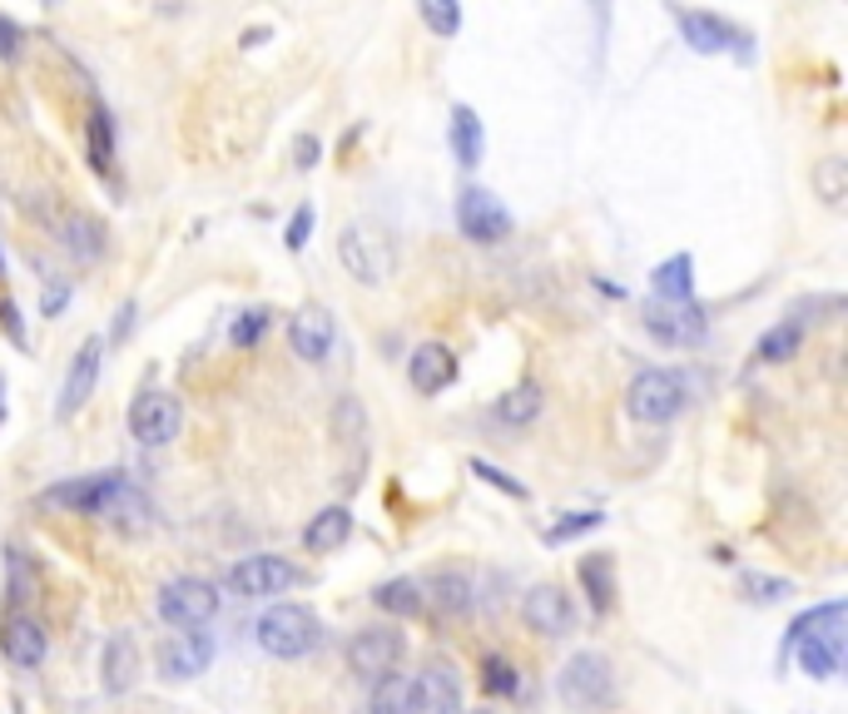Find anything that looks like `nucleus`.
Returning <instances> with one entry per match:
<instances>
[{
	"label": "nucleus",
	"instance_id": "nucleus-1",
	"mask_svg": "<svg viewBox=\"0 0 848 714\" xmlns=\"http://www.w3.org/2000/svg\"><path fill=\"white\" fill-rule=\"evenodd\" d=\"M844 620H848V601L808 605L784 630V664L798 660V670L808 680H834L844 670Z\"/></svg>",
	"mask_w": 848,
	"mask_h": 714
},
{
	"label": "nucleus",
	"instance_id": "nucleus-2",
	"mask_svg": "<svg viewBox=\"0 0 848 714\" xmlns=\"http://www.w3.org/2000/svg\"><path fill=\"white\" fill-rule=\"evenodd\" d=\"M323 620L308 610V605H269L253 625V640H259L263 654L273 660H308L313 650H323Z\"/></svg>",
	"mask_w": 848,
	"mask_h": 714
},
{
	"label": "nucleus",
	"instance_id": "nucleus-3",
	"mask_svg": "<svg viewBox=\"0 0 848 714\" xmlns=\"http://www.w3.org/2000/svg\"><path fill=\"white\" fill-rule=\"evenodd\" d=\"M670 20H675L680 40H685L695 55H729V50H739V60H754V45H749V30L735 25V20L715 15V10H695L685 6V0H665Z\"/></svg>",
	"mask_w": 848,
	"mask_h": 714
},
{
	"label": "nucleus",
	"instance_id": "nucleus-4",
	"mask_svg": "<svg viewBox=\"0 0 848 714\" xmlns=\"http://www.w3.org/2000/svg\"><path fill=\"white\" fill-rule=\"evenodd\" d=\"M556 694L580 714H600L616 704V664L600 650H576L556 674Z\"/></svg>",
	"mask_w": 848,
	"mask_h": 714
},
{
	"label": "nucleus",
	"instance_id": "nucleus-5",
	"mask_svg": "<svg viewBox=\"0 0 848 714\" xmlns=\"http://www.w3.org/2000/svg\"><path fill=\"white\" fill-rule=\"evenodd\" d=\"M689 402V382L670 367H640L626 387V412L635 416L640 426H665L685 412Z\"/></svg>",
	"mask_w": 848,
	"mask_h": 714
},
{
	"label": "nucleus",
	"instance_id": "nucleus-6",
	"mask_svg": "<svg viewBox=\"0 0 848 714\" xmlns=\"http://www.w3.org/2000/svg\"><path fill=\"white\" fill-rule=\"evenodd\" d=\"M219 615V585L204 575H174L160 585V620L174 630H204Z\"/></svg>",
	"mask_w": 848,
	"mask_h": 714
},
{
	"label": "nucleus",
	"instance_id": "nucleus-7",
	"mask_svg": "<svg viewBox=\"0 0 848 714\" xmlns=\"http://www.w3.org/2000/svg\"><path fill=\"white\" fill-rule=\"evenodd\" d=\"M457 228H461V238H467V244L491 248V244H507V238L517 234V218H511V208L501 204L491 188L467 184L457 194Z\"/></svg>",
	"mask_w": 848,
	"mask_h": 714
},
{
	"label": "nucleus",
	"instance_id": "nucleus-8",
	"mask_svg": "<svg viewBox=\"0 0 848 714\" xmlns=\"http://www.w3.org/2000/svg\"><path fill=\"white\" fill-rule=\"evenodd\" d=\"M338 263H343V273H348L352 283L382 288L392 278V244L382 234H372V228L348 224L338 234Z\"/></svg>",
	"mask_w": 848,
	"mask_h": 714
},
{
	"label": "nucleus",
	"instance_id": "nucleus-9",
	"mask_svg": "<svg viewBox=\"0 0 848 714\" xmlns=\"http://www.w3.org/2000/svg\"><path fill=\"white\" fill-rule=\"evenodd\" d=\"M402 654H407V640H402L398 625H362V630L348 640V670L372 684V680L398 670Z\"/></svg>",
	"mask_w": 848,
	"mask_h": 714
},
{
	"label": "nucleus",
	"instance_id": "nucleus-10",
	"mask_svg": "<svg viewBox=\"0 0 848 714\" xmlns=\"http://www.w3.org/2000/svg\"><path fill=\"white\" fill-rule=\"evenodd\" d=\"M105 337L90 333L80 347H75L70 357V372H65V387H61V402H55V422H70V416H80L85 407H90L95 387H100V372H105Z\"/></svg>",
	"mask_w": 848,
	"mask_h": 714
},
{
	"label": "nucleus",
	"instance_id": "nucleus-11",
	"mask_svg": "<svg viewBox=\"0 0 848 714\" xmlns=\"http://www.w3.org/2000/svg\"><path fill=\"white\" fill-rule=\"evenodd\" d=\"M645 333L655 337L660 347H705L709 337V307L705 303H650L645 313Z\"/></svg>",
	"mask_w": 848,
	"mask_h": 714
},
{
	"label": "nucleus",
	"instance_id": "nucleus-12",
	"mask_svg": "<svg viewBox=\"0 0 848 714\" xmlns=\"http://www.w3.org/2000/svg\"><path fill=\"white\" fill-rule=\"evenodd\" d=\"M184 432V402L174 392H144V397H134V407H130V436L140 446H170L174 436Z\"/></svg>",
	"mask_w": 848,
	"mask_h": 714
},
{
	"label": "nucleus",
	"instance_id": "nucleus-13",
	"mask_svg": "<svg viewBox=\"0 0 848 714\" xmlns=\"http://www.w3.org/2000/svg\"><path fill=\"white\" fill-rule=\"evenodd\" d=\"M293 581H298V565H293L289 555H273V551L243 555V561H233V571H229L233 595H243V601H269V595H283Z\"/></svg>",
	"mask_w": 848,
	"mask_h": 714
},
{
	"label": "nucleus",
	"instance_id": "nucleus-14",
	"mask_svg": "<svg viewBox=\"0 0 848 714\" xmlns=\"http://www.w3.org/2000/svg\"><path fill=\"white\" fill-rule=\"evenodd\" d=\"M214 650H219V645H214L209 625H204V630L170 635V640H160V650H154V664H160V680H170V684L199 680V674L214 664Z\"/></svg>",
	"mask_w": 848,
	"mask_h": 714
},
{
	"label": "nucleus",
	"instance_id": "nucleus-15",
	"mask_svg": "<svg viewBox=\"0 0 848 714\" xmlns=\"http://www.w3.org/2000/svg\"><path fill=\"white\" fill-rule=\"evenodd\" d=\"M521 615H526V625L536 635H546V640H566L570 630H576V605H570L566 585H531L526 595H521Z\"/></svg>",
	"mask_w": 848,
	"mask_h": 714
},
{
	"label": "nucleus",
	"instance_id": "nucleus-16",
	"mask_svg": "<svg viewBox=\"0 0 848 714\" xmlns=\"http://www.w3.org/2000/svg\"><path fill=\"white\" fill-rule=\"evenodd\" d=\"M120 482V472H95V476H70V482H55L41 491L45 511H70V516H100L110 486Z\"/></svg>",
	"mask_w": 848,
	"mask_h": 714
},
{
	"label": "nucleus",
	"instance_id": "nucleus-17",
	"mask_svg": "<svg viewBox=\"0 0 848 714\" xmlns=\"http://www.w3.org/2000/svg\"><path fill=\"white\" fill-rule=\"evenodd\" d=\"M407 714H461V684L447 660H432L412 674V710Z\"/></svg>",
	"mask_w": 848,
	"mask_h": 714
},
{
	"label": "nucleus",
	"instance_id": "nucleus-18",
	"mask_svg": "<svg viewBox=\"0 0 848 714\" xmlns=\"http://www.w3.org/2000/svg\"><path fill=\"white\" fill-rule=\"evenodd\" d=\"M333 343H338V323H333L328 307L303 303L298 313L289 317V347L303 357V363H328Z\"/></svg>",
	"mask_w": 848,
	"mask_h": 714
},
{
	"label": "nucleus",
	"instance_id": "nucleus-19",
	"mask_svg": "<svg viewBox=\"0 0 848 714\" xmlns=\"http://www.w3.org/2000/svg\"><path fill=\"white\" fill-rule=\"evenodd\" d=\"M100 684L110 700H124V694L140 684V640L130 630H115L100 650Z\"/></svg>",
	"mask_w": 848,
	"mask_h": 714
},
{
	"label": "nucleus",
	"instance_id": "nucleus-20",
	"mask_svg": "<svg viewBox=\"0 0 848 714\" xmlns=\"http://www.w3.org/2000/svg\"><path fill=\"white\" fill-rule=\"evenodd\" d=\"M407 382H412V392H422V397L447 392V387L457 382V353H452L447 343H417L407 357Z\"/></svg>",
	"mask_w": 848,
	"mask_h": 714
},
{
	"label": "nucleus",
	"instance_id": "nucleus-21",
	"mask_svg": "<svg viewBox=\"0 0 848 714\" xmlns=\"http://www.w3.org/2000/svg\"><path fill=\"white\" fill-rule=\"evenodd\" d=\"M0 650H6V660H11L15 670H41L45 654H51V635H45V625L35 620V615L15 610L11 620H6V630H0Z\"/></svg>",
	"mask_w": 848,
	"mask_h": 714
},
{
	"label": "nucleus",
	"instance_id": "nucleus-22",
	"mask_svg": "<svg viewBox=\"0 0 848 714\" xmlns=\"http://www.w3.org/2000/svg\"><path fill=\"white\" fill-rule=\"evenodd\" d=\"M154 501L140 491L134 482H115L110 486V496H105V506H100V521H110V526H120L124 536H144V531H154Z\"/></svg>",
	"mask_w": 848,
	"mask_h": 714
},
{
	"label": "nucleus",
	"instance_id": "nucleus-23",
	"mask_svg": "<svg viewBox=\"0 0 848 714\" xmlns=\"http://www.w3.org/2000/svg\"><path fill=\"white\" fill-rule=\"evenodd\" d=\"M61 248L75 258V263H100V258L110 253V228H105V218H95V214H70L61 224Z\"/></svg>",
	"mask_w": 848,
	"mask_h": 714
},
{
	"label": "nucleus",
	"instance_id": "nucleus-24",
	"mask_svg": "<svg viewBox=\"0 0 848 714\" xmlns=\"http://www.w3.org/2000/svg\"><path fill=\"white\" fill-rule=\"evenodd\" d=\"M650 293L655 303H695V253H670L665 263L650 268Z\"/></svg>",
	"mask_w": 848,
	"mask_h": 714
},
{
	"label": "nucleus",
	"instance_id": "nucleus-25",
	"mask_svg": "<svg viewBox=\"0 0 848 714\" xmlns=\"http://www.w3.org/2000/svg\"><path fill=\"white\" fill-rule=\"evenodd\" d=\"M447 144H452V159L461 169H477L481 154H487V129H481L477 109L471 105H452L447 115Z\"/></svg>",
	"mask_w": 848,
	"mask_h": 714
},
{
	"label": "nucleus",
	"instance_id": "nucleus-26",
	"mask_svg": "<svg viewBox=\"0 0 848 714\" xmlns=\"http://www.w3.org/2000/svg\"><path fill=\"white\" fill-rule=\"evenodd\" d=\"M576 581H580V591H586L590 610L606 615L610 605H616V555H610V551L580 555V561H576Z\"/></svg>",
	"mask_w": 848,
	"mask_h": 714
},
{
	"label": "nucleus",
	"instance_id": "nucleus-27",
	"mask_svg": "<svg viewBox=\"0 0 848 714\" xmlns=\"http://www.w3.org/2000/svg\"><path fill=\"white\" fill-rule=\"evenodd\" d=\"M804 333H808V327H804V317H798V313L779 317V323L754 343V363H759V367H779V363H789V357H798V347H804Z\"/></svg>",
	"mask_w": 848,
	"mask_h": 714
},
{
	"label": "nucleus",
	"instance_id": "nucleus-28",
	"mask_svg": "<svg viewBox=\"0 0 848 714\" xmlns=\"http://www.w3.org/2000/svg\"><path fill=\"white\" fill-rule=\"evenodd\" d=\"M348 536H352V511L348 506H323V511L303 526V545H308L313 555H333Z\"/></svg>",
	"mask_w": 848,
	"mask_h": 714
},
{
	"label": "nucleus",
	"instance_id": "nucleus-29",
	"mask_svg": "<svg viewBox=\"0 0 848 714\" xmlns=\"http://www.w3.org/2000/svg\"><path fill=\"white\" fill-rule=\"evenodd\" d=\"M372 605L398 615V620H412V615L427 610V591H422V581H412V575H398V581H382L378 591H372Z\"/></svg>",
	"mask_w": 848,
	"mask_h": 714
},
{
	"label": "nucleus",
	"instance_id": "nucleus-30",
	"mask_svg": "<svg viewBox=\"0 0 848 714\" xmlns=\"http://www.w3.org/2000/svg\"><path fill=\"white\" fill-rule=\"evenodd\" d=\"M422 591H432V605H437L442 615H452V620H461V615L471 610V581L461 571H432L427 581H422Z\"/></svg>",
	"mask_w": 848,
	"mask_h": 714
},
{
	"label": "nucleus",
	"instance_id": "nucleus-31",
	"mask_svg": "<svg viewBox=\"0 0 848 714\" xmlns=\"http://www.w3.org/2000/svg\"><path fill=\"white\" fill-rule=\"evenodd\" d=\"M541 407H546V397H541V382H517L511 392L497 397V422L501 426H531L541 416Z\"/></svg>",
	"mask_w": 848,
	"mask_h": 714
},
{
	"label": "nucleus",
	"instance_id": "nucleus-32",
	"mask_svg": "<svg viewBox=\"0 0 848 714\" xmlns=\"http://www.w3.org/2000/svg\"><path fill=\"white\" fill-rule=\"evenodd\" d=\"M85 149H90V169L95 174H110L115 169V119L105 105L90 109V125H85Z\"/></svg>",
	"mask_w": 848,
	"mask_h": 714
},
{
	"label": "nucleus",
	"instance_id": "nucleus-33",
	"mask_svg": "<svg viewBox=\"0 0 848 714\" xmlns=\"http://www.w3.org/2000/svg\"><path fill=\"white\" fill-rule=\"evenodd\" d=\"M412 710V674H382L372 680V694H368V714H407Z\"/></svg>",
	"mask_w": 848,
	"mask_h": 714
},
{
	"label": "nucleus",
	"instance_id": "nucleus-34",
	"mask_svg": "<svg viewBox=\"0 0 848 714\" xmlns=\"http://www.w3.org/2000/svg\"><path fill=\"white\" fill-rule=\"evenodd\" d=\"M600 526H606V511H566V516H561V521H551L546 531H541V541H546L551 551H561V545L580 541V536L600 531Z\"/></svg>",
	"mask_w": 848,
	"mask_h": 714
},
{
	"label": "nucleus",
	"instance_id": "nucleus-35",
	"mask_svg": "<svg viewBox=\"0 0 848 714\" xmlns=\"http://www.w3.org/2000/svg\"><path fill=\"white\" fill-rule=\"evenodd\" d=\"M481 690H487L491 700H517L521 694V670L507 660V654H487V660H481Z\"/></svg>",
	"mask_w": 848,
	"mask_h": 714
},
{
	"label": "nucleus",
	"instance_id": "nucleus-36",
	"mask_svg": "<svg viewBox=\"0 0 848 714\" xmlns=\"http://www.w3.org/2000/svg\"><path fill=\"white\" fill-rule=\"evenodd\" d=\"M417 15L437 40L461 35V0H417Z\"/></svg>",
	"mask_w": 848,
	"mask_h": 714
},
{
	"label": "nucleus",
	"instance_id": "nucleus-37",
	"mask_svg": "<svg viewBox=\"0 0 848 714\" xmlns=\"http://www.w3.org/2000/svg\"><path fill=\"white\" fill-rule=\"evenodd\" d=\"M739 591H744L754 605H779V601H789V595H794V581H789V575L744 571V575H739Z\"/></svg>",
	"mask_w": 848,
	"mask_h": 714
},
{
	"label": "nucleus",
	"instance_id": "nucleus-38",
	"mask_svg": "<svg viewBox=\"0 0 848 714\" xmlns=\"http://www.w3.org/2000/svg\"><path fill=\"white\" fill-rule=\"evenodd\" d=\"M333 436H338L343 446H352V452L362 446V436H368V412H362L358 397H343L338 402V412H333Z\"/></svg>",
	"mask_w": 848,
	"mask_h": 714
},
{
	"label": "nucleus",
	"instance_id": "nucleus-39",
	"mask_svg": "<svg viewBox=\"0 0 848 714\" xmlns=\"http://www.w3.org/2000/svg\"><path fill=\"white\" fill-rule=\"evenodd\" d=\"M471 476H477V482H487V486H497V491L501 496H511V501H526V482H517V476H511V472H501V466L497 462H487V456H471Z\"/></svg>",
	"mask_w": 848,
	"mask_h": 714
},
{
	"label": "nucleus",
	"instance_id": "nucleus-40",
	"mask_svg": "<svg viewBox=\"0 0 848 714\" xmlns=\"http://www.w3.org/2000/svg\"><path fill=\"white\" fill-rule=\"evenodd\" d=\"M814 184H818V198H824V204H844V194H848V159H824V164L814 169Z\"/></svg>",
	"mask_w": 848,
	"mask_h": 714
},
{
	"label": "nucleus",
	"instance_id": "nucleus-41",
	"mask_svg": "<svg viewBox=\"0 0 848 714\" xmlns=\"http://www.w3.org/2000/svg\"><path fill=\"white\" fill-rule=\"evenodd\" d=\"M6 585H11V601H31L35 591V571H31V555L6 545Z\"/></svg>",
	"mask_w": 848,
	"mask_h": 714
},
{
	"label": "nucleus",
	"instance_id": "nucleus-42",
	"mask_svg": "<svg viewBox=\"0 0 848 714\" xmlns=\"http://www.w3.org/2000/svg\"><path fill=\"white\" fill-rule=\"evenodd\" d=\"M269 307H249V313H239L233 317V327H229V343L233 347H259L263 343V333H269Z\"/></svg>",
	"mask_w": 848,
	"mask_h": 714
},
{
	"label": "nucleus",
	"instance_id": "nucleus-43",
	"mask_svg": "<svg viewBox=\"0 0 848 714\" xmlns=\"http://www.w3.org/2000/svg\"><path fill=\"white\" fill-rule=\"evenodd\" d=\"M313 224H318L313 204H298V208H293L289 228H283V248H289V253H303V248L313 244Z\"/></svg>",
	"mask_w": 848,
	"mask_h": 714
},
{
	"label": "nucleus",
	"instance_id": "nucleus-44",
	"mask_svg": "<svg viewBox=\"0 0 848 714\" xmlns=\"http://www.w3.org/2000/svg\"><path fill=\"white\" fill-rule=\"evenodd\" d=\"M0 327H6V337H11L21 353H31V333H25V313L15 298H0Z\"/></svg>",
	"mask_w": 848,
	"mask_h": 714
},
{
	"label": "nucleus",
	"instance_id": "nucleus-45",
	"mask_svg": "<svg viewBox=\"0 0 848 714\" xmlns=\"http://www.w3.org/2000/svg\"><path fill=\"white\" fill-rule=\"evenodd\" d=\"M25 50V25L11 15H0V60H15Z\"/></svg>",
	"mask_w": 848,
	"mask_h": 714
},
{
	"label": "nucleus",
	"instance_id": "nucleus-46",
	"mask_svg": "<svg viewBox=\"0 0 848 714\" xmlns=\"http://www.w3.org/2000/svg\"><path fill=\"white\" fill-rule=\"evenodd\" d=\"M293 164L308 174V169H318L323 164V139L318 134H298L293 139Z\"/></svg>",
	"mask_w": 848,
	"mask_h": 714
},
{
	"label": "nucleus",
	"instance_id": "nucleus-47",
	"mask_svg": "<svg viewBox=\"0 0 848 714\" xmlns=\"http://www.w3.org/2000/svg\"><path fill=\"white\" fill-rule=\"evenodd\" d=\"M65 307H70V283H45V293H41V317H61Z\"/></svg>",
	"mask_w": 848,
	"mask_h": 714
},
{
	"label": "nucleus",
	"instance_id": "nucleus-48",
	"mask_svg": "<svg viewBox=\"0 0 848 714\" xmlns=\"http://www.w3.org/2000/svg\"><path fill=\"white\" fill-rule=\"evenodd\" d=\"M134 323H140V303H134V298H124V303H120V313H115V327H110V337H105V343H124Z\"/></svg>",
	"mask_w": 848,
	"mask_h": 714
},
{
	"label": "nucleus",
	"instance_id": "nucleus-49",
	"mask_svg": "<svg viewBox=\"0 0 848 714\" xmlns=\"http://www.w3.org/2000/svg\"><path fill=\"white\" fill-rule=\"evenodd\" d=\"M263 40H269V30H243V50H253V45H263Z\"/></svg>",
	"mask_w": 848,
	"mask_h": 714
},
{
	"label": "nucleus",
	"instance_id": "nucleus-50",
	"mask_svg": "<svg viewBox=\"0 0 848 714\" xmlns=\"http://www.w3.org/2000/svg\"><path fill=\"white\" fill-rule=\"evenodd\" d=\"M596 288H600V293H610V298H626V288L610 283V278H596Z\"/></svg>",
	"mask_w": 848,
	"mask_h": 714
},
{
	"label": "nucleus",
	"instance_id": "nucleus-51",
	"mask_svg": "<svg viewBox=\"0 0 848 714\" xmlns=\"http://www.w3.org/2000/svg\"><path fill=\"white\" fill-rule=\"evenodd\" d=\"M0 278H6V258H0Z\"/></svg>",
	"mask_w": 848,
	"mask_h": 714
},
{
	"label": "nucleus",
	"instance_id": "nucleus-52",
	"mask_svg": "<svg viewBox=\"0 0 848 714\" xmlns=\"http://www.w3.org/2000/svg\"><path fill=\"white\" fill-rule=\"evenodd\" d=\"M0 416H6V402H0Z\"/></svg>",
	"mask_w": 848,
	"mask_h": 714
},
{
	"label": "nucleus",
	"instance_id": "nucleus-53",
	"mask_svg": "<svg viewBox=\"0 0 848 714\" xmlns=\"http://www.w3.org/2000/svg\"><path fill=\"white\" fill-rule=\"evenodd\" d=\"M596 6H600V0H596Z\"/></svg>",
	"mask_w": 848,
	"mask_h": 714
}]
</instances>
